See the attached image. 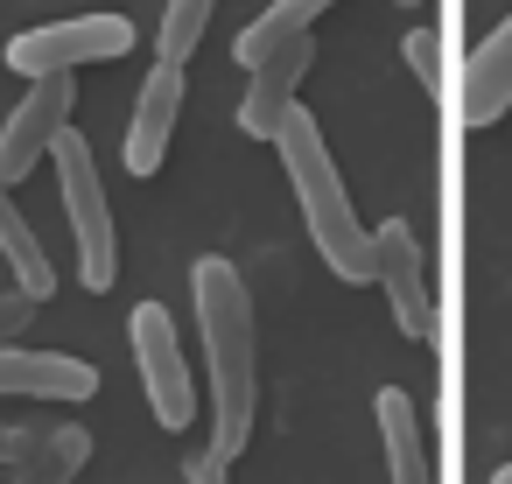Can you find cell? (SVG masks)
Segmentation results:
<instances>
[{"label":"cell","instance_id":"13","mask_svg":"<svg viewBox=\"0 0 512 484\" xmlns=\"http://www.w3.org/2000/svg\"><path fill=\"white\" fill-rule=\"evenodd\" d=\"M0 260H8L15 288H22L29 302H50V295H57V260L43 253V239H36V225L22 218V204H15L8 183H0Z\"/></svg>","mask_w":512,"mask_h":484},{"label":"cell","instance_id":"17","mask_svg":"<svg viewBox=\"0 0 512 484\" xmlns=\"http://www.w3.org/2000/svg\"><path fill=\"white\" fill-rule=\"evenodd\" d=\"M400 57H407V71H414V85H421L428 99H449V50H442V29H407Z\"/></svg>","mask_w":512,"mask_h":484},{"label":"cell","instance_id":"10","mask_svg":"<svg viewBox=\"0 0 512 484\" xmlns=\"http://www.w3.org/2000/svg\"><path fill=\"white\" fill-rule=\"evenodd\" d=\"M0 393H15V400H92L99 393V365H85L71 351L0 344Z\"/></svg>","mask_w":512,"mask_h":484},{"label":"cell","instance_id":"18","mask_svg":"<svg viewBox=\"0 0 512 484\" xmlns=\"http://www.w3.org/2000/svg\"><path fill=\"white\" fill-rule=\"evenodd\" d=\"M50 435H57V421H0V470H22Z\"/></svg>","mask_w":512,"mask_h":484},{"label":"cell","instance_id":"21","mask_svg":"<svg viewBox=\"0 0 512 484\" xmlns=\"http://www.w3.org/2000/svg\"><path fill=\"white\" fill-rule=\"evenodd\" d=\"M491 484H512V463H505V470H498V477H491Z\"/></svg>","mask_w":512,"mask_h":484},{"label":"cell","instance_id":"9","mask_svg":"<svg viewBox=\"0 0 512 484\" xmlns=\"http://www.w3.org/2000/svg\"><path fill=\"white\" fill-rule=\"evenodd\" d=\"M183 99H190V71L183 64H155L141 78V99L127 113V148H120L127 176H155L162 169V155L176 141V120H183Z\"/></svg>","mask_w":512,"mask_h":484},{"label":"cell","instance_id":"14","mask_svg":"<svg viewBox=\"0 0 512 484\" xmlns=\"http://www.w3.org/2000/svg\"><path fill=\"white\" fill-rule=\"evenodd\" d=\"M337 8V0H267V8L232 36V57H239V71H253L260 57H274L281 43H295V36H309L323 15Z\"/></svg>","mask_w":512,"mask_h":484},{"label":"cell","instance_id":"5","mask_svg":"<svg viewBox=\"0 0 512 484\" xmlns=\"http://www.w3.org/2000/svg\"><path fill=\"white\" fill-rule=\"evenodd\" d=\"M127 344H134V365H141V386H148V407L169 435H183L197 421V386H190V358H183V330L162 302H134L127 316Z\"/></svg>","mask_w":512,"mask_h":484},{"label":"cell","instance_id":"7","mask_svg":"<svg viewBox=\"0 0 512 484\" xmlns=\"http://www.w3.org/2000/svg\"><path fill=\"white\" fill-rule=\"evenodd\" d=\"M372 281L386 288L400 337L435 344V288H428V260H421V239L407 232V218L372 225Z\"/></svg>","mask_w":512,"mask_h":484},{"label":"cell","instance_id":"1","mask_svg":"<svg viewBox=\"0 0 512 484\" xmlns=\"http://www.w3.org/2000/svg\"><path fill=\"white\" fill-rule=\"evenodd\" d=\"M190 295H197V330H204V358H211V456L239 463L253 442V407H260L253 295H246L239 267L218 253H204L190 267Z\"/></svg>","mask_w":512,"mask_h":484},{"label":"cell","instance_id":"12","mask_svg":"<svg viewBox=\"0 0 512 484\" xmlns=\"http://www.w3.org/2000/svg\"><path fill=\"white\" fill-rule=\"evenodd\" d=\"M372 421H379L386 477H393V484H435V456H428V435H421V414H414L407 386H379Z\"/></svg>","mask_w":512,"mask_h":484},{"label":"cell","instance_id":"4","mask_svg":"<svg viewBox=\"0 0 512 484\" xmlns=\"http://www.w3.org/2000/svg\"><path fill=\"white\" fill-rule=\"evenodd\" d=\"M134 50L127 15H71V22H36L8 36V71L15 78H78L85 64H120Z\"/></svg>","mask_w":512,"mask_h":484},{"label":"cell","instance_id":"2","mask_svg":"<svg viewBox=\"0 0 512 484\" xmlns=\"http://www.w3.org/2000/svg\"><path fill=\"white\" fill-rule=\"evenodd\" d=\"M274 148H281L288 190H295V204H302V225H309L323 267H330L337 281H351V288L372 281V225H358V204H351V190H344V176H337V162H330V148H323V127L295 106V113L281 120V134H274Z\"/></svg>","mask_w":512,"mask_h":484},{"label":"cell","instance_id":"6","mask_svg":"<svg viewBox=\"0 0 512 484\" xmlns=\"http://www.w3.org/2000/svg\"><path fill=\"white\" fill-rule=\"evenodd\" d=\"M71 106H78V78H29V92L15 99L8 127H0V183L8 190L50 162L57 134L71 127Z\"/></svg>","mask_w":512,"mask_h":484},{"label":"cell","instance_id":"20","mask_svg":"<svg viewBox=\"0 0 512 484\" xmlns=\"http://www.w3.org/2000/svg\"><path fill=\"white\" fill-rule=\"evenodd\" d=\"M183 477L190 484H232V463H218L211 449H197V456H183Z\"/></svg>","mask_w":512,"mask_h":484},{"label":"cell","instance_id":"19","mask_svg":"<svg viewBox=\"0 0 512 484\" xmlns=\"http://www.w3.org/2000/svg\"><path fill=\"white\" fill-rule=\"evenodd\" d=\"M36 309H43V302H29L22 288H0V344H15V337L36 323Z\"/></svg>","mask_w":512,"mask_h":484},{"label":"cell","instance_id":"22","mask_svg":"<svg viewBox=\"0 0 512 484\" xmlns=\"http://www.w3.org/2000/svg\"><path fill=\"white\" fill-rule=\"evenodd\" d=\"M400 8H428V0H400Z\"/></svg>","mask_w":512,"mask_h":484},{"label":"cell","instance_id":"16","mask_svg":"<svg viewBox=\"0 0 512 484\" xmlns=\"http://www.w3.org/2000/svg\"><path fill=\"white\" fill-rule=\"evenodd\" d=\"M218 0H162V29H155V64H190L204 29H211Z\"/></svg>","mask_w":512,"mask_h":484},{"label":"cell","instance_id":"8","mask_svg":"<svg viewBox=\"0 0 512 484\" xmlns=\"http://www.w3.org/2000/svg\"><path fill=\"white\" fill-rule=\"evenodd\" d=\"M309 64H316V36H295V43H281L274 57H260L246 71V92H239V134L246 141H274L281 134V120L302 106L295 92H302Z\"/></svg>","mask_w":512,"mask_h":484},{"label":"cell","instance_id":"15","mask_svg":"<svg viewBox=\"0 0 512 484\" xmlns=\"http://www.w3.org/2000/svg\"><path fill=\"white\" fill-rule=\"evenodd\" d=\"M85 463H92V435H85L78 421H57V435H50V442H43L8 484H71Z\"/></svg>","mask_w":512,"mask_h":484},{"label":"cell","instance_id":"11","mask_svg":"<svg viewBox=\"0 0 512 484\" xmlns=\"http://www.w3.org/2000/svg\"><path fill=\"white\" fill-rule=\"evenodd\" d=\"M512 113V15L463 57V92H456V120L463 127H491Z\"/></svg>","mask_w":512,"mask_h":484},{"label":"cell","instance_id":"3","mask_svg":"<svg viewBox=\"0 0 512 484\" xmlns=\"http://www.w3.org/2000/svg\"><path fill=\"white\" fill-rule=\"evenodd\" d=\"M50 169H57V197H64V218H71V260H78V288L106 295L120 281V232H113V204H106V176H99V155L78 127L57 134L50 148Z\"/></svg>","mask_w":512,"mask_h":484}]
</instances>
